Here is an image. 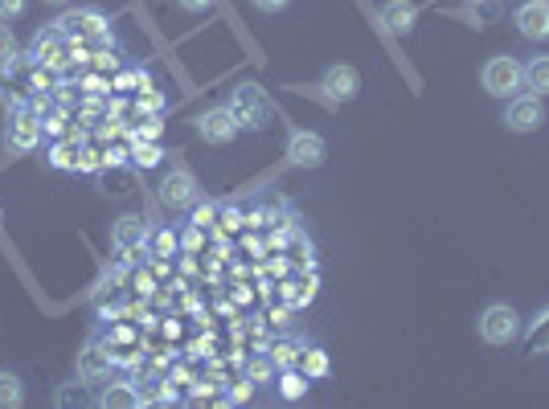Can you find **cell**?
<instances>
[{
  "label": "cell",
  "mask_w": 549,
  "mask_h": 409,
  "mask_svg": "<svg viewBox=\"0 0 549 409\" xmlns=\"http://www.w3.org/2000/svg\"><path fill=\"white\" fill-rule=\"evenodd\" d=\"M177 5L185 13H205V9H214V0H177Z\"/></svg>",
  "instance_id": "32"
},
{
  "label": "cell",
  "mask_w": 549,
  "mask_h": 409,
  "mask_svg": "<svg viewBox=\"0 0 549 409\" xmlns=\"http://www.w3.org/2000/svg\"><path fill=\"white\" fill-rule=\"evenodd\" d=\"M41 123L37 115H29V111H17L13 119H9V127H5V148L9 152H33L37 144H41Z\"/></svg>",
  "instance_id": "11"
},
{
  "label": "cell",
  "mask_w": 549,
  "mask_h": 409,
  "mask_svg": "<svg viewBox=\"0 0 549 409\" xmlns=\"http://www.w3.org/2000/svg\"><path fill=\"white\" fill-rule=\"evenodd\" d=\"M78 168H99V156H95V152H82V156H78Z\"/></svg>",
  "instance_id": "34"
},
{
  "label": "cell",
  "mask_w": 549,
  "mask_h": 409,
  "mask_svg": "<svg viewBox=\"0 0 549 409\" xmlns=\"http://www.w3.org/2000/svg\"><path fill=\"white\" fill-rule=\"evenodd\" d=\"M132 160H136L140 168H156V164L164 160V152H160L156 140H136V144H132Z\"/></svg>",
  "instance_id": "23"
},
{
  "label": "cell",
  "mask_w": 549,
  "mask_h": 409,
  "mask_svg": "<svg viewBox=\"0 0 549 409\" xmlns=\"http://www.w3.org/2000/svg\"><path fill=\"white\" fill-rule=\"evenodd\" d=\"M414 21H418V9L410 5V0H386V5H382V25H386V33L406 37V33L414 29Z\"/></svg>",
  "instance_id": "15"
},
{
  "label": "cell",
  "mask_w": 549,
  "mask_h": 409,
  "mask_svg": "<svg viewBox=\"0 0 549 409\" xmlns=\"http://www.w3.org/2000/svg\"><path fill=\"white\" fill-rule=\"evenodd\" d=\"M513 25L529 41H549V0H525V5L513 13Z\"/></svg>",
  "instance_id": "13"
},
{
  "label": "cell",
  "mask_w": 549,
  "mask_h": 409,
  "mask_svg": "<svg viewBox=\"0 0 549 409\" xmlns=\"http://www.w3.org/2000/svg\"><path fill=\"white\" fill-rule=\"evenodd\" d=\"M250 5H255L259 13H283V9L291 5V0H250Z\"/></svg>",
  "instance_id": "30"
},
{
  "label": "cell",
  "mask_w": 549,
  "mask_h": 409,
  "mask_svg": "<svg viewBox=\"0 0 549 409\" xmlns=\"http://www.w3.org/2000/svg\"><path fill=\"white\" fill-rule=\"evenodd\" d=\"M160 201H164L168 209H193V205L201 201V189H197L193 172H185V168L164 172V180H160Z\"/></svg>",
  "instance_id": "7"
},
{
  "label": "cell",
  "mask_w": 549,
  "mask_h": 409,
  "mask_svg": "<svg viewBox=\"0 0 549 409\" xmlns=\"http://www.w3.org/2000/svg\"><path fill=\"white\" fill-rule=\"evenodd\" d=\"M238 119L230 115V107H209L201 119H197V135L205 144H230L234 135H238Z\"/></svg>",
  "instance_id": "12"
},
{
  "label": "cell",
  "mask_w": 549,
  "mask_h": 409,
  "mask_svg": "<svg viewBox=\"0 0 549 409\" xmlns=\"http://www.w3.org/2000/svg\"><path fill=\"white\" fill-rule=\"evenodd\" d=\"M545 123V107H541V95H517L509 99V107H504V127L517 131V135H529Z\"/></svg>",
  "instance_id": "5"
},
{
  "label": "cell",
  "mask_w": 549,
  "mask_h": 409,
  "mask_svg": "<svg viewBox=\"0 0 549 409\" xmlns=\"http://www.w3.org/2000/svg\"><path fill=\"white\" fill-rule=\"evenodd\" d=\"M214 217H218L214 205H197V209H193V225H201V230H205V225H214Z\"/></svg>",
  "instance_id": "29"
},
{
  "label": "cell",
  "mask_w": 549,
  "mask_h": 409,
  "mask_svg": "<svg viewBox=\"0 0 549 409\" xmlns=\"http://www.w3.org/2000/svg\"><path fill=\"white\" fill-rule=\"evenodd\" d=\"M304 356V348L295 344V340H279L275 348H271V360H275V369L283 373V369H295V360Z\"/></svg>",
  "instance_id": "22"
},
{
  "label": "cell",
  "mask_w": 549,
  "mask_h": 409,
  "mask_svg": "<svg viewBox=\"0 0 549 409\" xmlns=\"http://www.w3.org/2000/svg\"><path fill=\"white\" fill-rule=\"evenodd\" d=\"M287 160L295 168H320L328 160V144L316 131H291L287 135Z\"/></svg>",
  "instance_id": "8"
},
{
  "label": "cell",
  "mask_w": 549,
  "mask_h": 409,
  "mask_svg": "<svg viewBox=\"0 0 549 409\" xmlns=\"http://www.w3.org/2000/svg\"><path fill=\"white\" fill-rule=\"evenodd\" d=\"M250 393H255V381H250V377H246V381H242V385H238V389H234L230 397H222V401H226V405H230V401H246Z\"/></svg>",
  "instance_id": "31"
},
{
  "label": "cell",
  "mask_w": 549,
  "mask_h": 409,
  "mask_svg": "<svg viewBox=\"0 0 549 409\" xmlns=\"http://www.w3.org/2000/svg\"><path fill=\"white\" fill-rule=\"evenodd\" d=\"M525 86L533 90V95H549V54H537L525 62Z\"/></svg>",
  "instance_id": "17"
},
{
  "label": "cell",
  "mask_w": 549,
  "mask_h": 409,
  "mask_svg": "<svg viewBox=\"0 0 549 409\" xmlns=\"http://www.w3.org/2000/svg\"><path fill=\"white\" fill-rule=\"evenodd\" d=\"M226 107L238 119V127H246V131H263V127L275 123V103H271V95L259 82H238L230 90V103Z\"/></svg>",
  "instance_id": "1"
},
{
  "label": "cell",
  "mask_w": 549,
  "mask_h": 409,
  "mask_svg": "<svg viewBox=\"0 0 549 409\" xmlns=\"http://www.w3.org/2000/svg\"><path fill=\"white\" fill-rule=\"evenodd\" d=\"M46 5H66V0H46Z\"/></svg>",
  "instance_id": "35"
},
{
  "label": "cell",
  "mask_w": 549,
  "mask_h": 409,
  "mask_svg": "<svg viewBox=\"0 0 549 409\" xmlns=\"http://www.w3.org/2000/svg\"><path fill=\"white\" fill-rule=\"evenodd\" d=\"M480 340L492 344V348H504V344H513L521 336V315L509 307V303H492L480 311Z\"/></svg>",
  "instance_id": "4"
},
{
  "label": "cell",
  "mask_w": 549,
  "mask_h": 409,
  "mask_svg": "<svg viewBox=\"0 0 549 409\" xmlns=\"http://www.w3.org/2000/svg\"><path fill=\"white\" fill-rule=\"evenodd\" d=\"M320 90H324V99H328L332 107H336V103H353L357 90H361V74H357L349 62H336V66L324 70Z\"/></svg>",
  "instance_id": "6"
},
{
  "label": "cell",
  "mask_w": 549,
  "mask_h": 409,
  "mask_svg": "<svg viewBox=\"0 0 549 409\" xmlns=\"http://www.w3.org/2000/svg\"><path fill=\"white\" fill-rule=\"evenodd\" d=\"M21 401H25V385H21V377L9 373V369H0V409H17Z\"/></svg>",
  "instance_id": "18"
},
{
  "label": "cell",
  "mask_w": 549,
  "mask_h": 409,
  "mask_svg": "<svg viewBox=\"0 0 549 409\" xmlns=\"http://www.w3.org/2000/svg\"><path fill=\"white\" fill-rule=\"evenodd\" d=\"M480 82H484V90L492 99H513L517 90L525 86V66L517 58H509V54H496V58L484 62Z\"/></svg>",
  "instance_id": "2"
},
{
  "label": "cell",
  "mask_w": 549,
  "mask_h": 409,
  "mask_svg": "<svg viewBox=\"0 0 549 409\" xmlns=\"http://www.w3.org/2000/svg\"><path fill=\"white\" fill-rule=\"evenodd\" d=\"M148 238H152L148 221H144V217H136V213L119 217V221L111 225V246H115L119 254H136V250H144V246H148Z\"/></svg>",
  "instance_id": "10"
},
{
  "label": "cell",
  "mask_w": 549,
  "mask_h": 409,
  "mask_svg": "<svg viewBox=\"0 0 549 409\" xmlns=\"http://www.w3.org/2000/svg\"><path fill=\"white\" fill-rule=\"evenodd\" d=\"M0 221H5V213H0Z\"/></svg>",
  "instance_id": "37"
},
{
  "label": "cell",
  "mask_w": 549,
  "mask_h": 409,
  "mask_svg": "<svg viewBox=\"0 0 549 409\" xmlns=\"http://www.w3.org/2000/svg\"><path fill=\"white\" fill-rule=\"evenodd\" d=\"M468 5H484V0H468Z\"/></svg>",
  "instance_id": "36"
},
{
  "label": "cell",
  "mask_w": 549,
  "mask_h": 409,
  "mask_svg": "<svg viewBox=\"0 0 549 409\" xmlns=\"http://www.w3.org/2000/svg\"><path fill=\"white\" fill-rule=\"evenodd\" d=\"M160 135V119H144L136 131H132V140H156Z\"/></svg>",
  "instance_id": "28"
},
{
  "label": "cell",
  "mask_w": 549,
  "mask_h": 409,
  "mask_svg": "<svg viewBox=\"0 0 549 409\" xmlns=\"http://www.w3.org/2000/svg\"><path fill=\"white\" fill-rule=\"evenodd\" d=\"M185 246H189V250H197V246H201V225H193V230L185 234Z\"/></svg>",
  "instance_id": "33"
},
{
  "label": "cell",
  "mask_w": 549,
  "mask_h": 409,
  "mask_svg": "<svg viewBox=\"0 0 549 409\" xmlns=\"http://www.w3.org/2000/svg\"><path fill=\"white\" fill-rule=\"evenodd\" d=\"M99 405H107V409H140V405H144V393H140L132 381H111V385L99 393Z\"/></svg>",
  "instance_id": "16"
},
{
  "label": "cell",
  "mask_w": 549,
  "mask_h": 409,
  "mask_svg": "<svg viewBox=\"0 0 549 409\" xmlns=\"http://www.w3.org/2000/svg\"><path fill=\"white\" fill-rule=\"evenodd\" d=\"M25 13V0H0V21H17Z\"/></svg>",
  "instance_id": "27"
},
{
  "label": "cell",
  "mask_w": 549,
  "mask_h": 409,
  "mask_svg": "<svg viewBox=\"0 0 549 409\" xmlns=\"http://www.w3.org/2000/svg\"><path fill=\"white\" fill-rule=\"evenodd\" d=\"M246 377H250V381H255V385L271 381V377H275V360H271V352H267V356H259V360H250V369H246Z\"/></svg>",
  "instance_id": "24"
},
{
  "label": "cell",
  "mask_w": 549,
  "mask_h": 409,
  "mask_svg": "<svg viewBox=\"0 0 549 409\" xmlns=\"http://www.w3.org/2000/svg\"><path fill=\"white\" fill-rule=\"evenodd\" d=\"M111 352L103 348V344H87L78 352V381H87V385H103V381H111Z\"/></svg>",
  "instance_id": "14"
},
{
  "label": "cell",
  "mask_w": 549,
  "mask_h": 409,
  "mask_svg": "<svg viewBox=\"0 0 549 409\" xmlns=\"http://www.w3.org/2000/svg\"><path fill=\"white\" fill-rule=\"evenodd\" d=\"M308 393V373L304 369H283V377H279V397L283 401H300Z\"/></svg>",
  "instance_id": "19"
},
{
  "label": "cell",
  "mask_w": 549,
  "mask_h": 409,
  "mask_svg": "<svg viewBox=\"0 0 549 409\" xmlns=\"http://www.w3.org/2000/svg\"><path fill=\"white\" fill-rule=\"evenodd\" d=\"M74 50H78V37H66L58 25H50V29H37L29 58H33L37 66H46V70H62V66L74 58Z\"/></svg>",
  "instance_id": "3"
},
{
  "label": "cell",
  "mask_w": 549,
  "mask_h": 409,
  "mask_svg": "<svg viewBox=\"0 0 549 409\" xmlns=\"http://www.w3.org/2000/svg\"><path fill=\"white\" fill-rule=\"evenodd\" d=\"M17 58H21V50H17L13 29L0 25V74H13V70H17Z\"/></svg>",
  "instance_id": "20"
},
{
  "label": "cell",
  "mask_w": 549,
  "mask_h": 409,
  "mask_svg": "<svg viewBox=\"0 0 549 409\" xmlns=\"http://www.w3.org/2000/svg\"><path fill=\"white\" fill-rule=\"evenodd\" d=\"M148 242H152V254H156V258H168V254L177 250V234H173V230H156Z\"/></svg>",
  "instance_id": "25"
},
{
  "label": "cell",
  "mask_w": 549,
  "mask_h": 409,
  "mask_svg": "<svg viewBox=\"0 0 549 409\" xmlns=\"http://www.w3.org/2000/svg\"><path fill=\"white\" fill-rule=\"evenodd\" d=\"M78 156H82V152H78L74 144H58V148L50 152V164H54V168H78Z\"/></svg>",
  "instance_id": "26"
},
{
  "label": "cell",
  "mask_w": 549,
  "mask_h": 409,
  "mask_svg": "<svg viewBox=\"0 0 549 409\" xmlns=\"http://www.w3.org/2000/svg\"><path fill=\"white\" fill-rule=\"evenodd\" d=\"M66 37H78V41H87V37H107V17L99 13V9H70V13H62L58 21H54Z\"/></svg>",
  "instance_id": "9"
},
{
  "label": "cell",
  "mask_w": 549,
  "mask_h": 409,
  "mask_svg": "<svg viewBox=\"0 0 549 409\" xmlns=\"http://www.w3.org/2000/svg\"><path fill=\"white\" fill-rule=\"evenodd\" d=\"M300 369L308 373V381H320V377H328V352L324 348H304V356H300Z\"/></svg>",
  "instance_id": "21"
}]
</instances>
